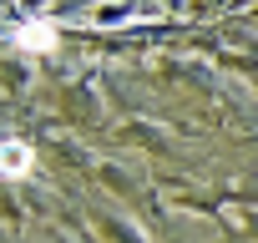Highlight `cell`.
<instances>
[{"label": "cell", "mask_w": 258, "mask_h": 243, "mask_svg": "<svg viewBox=\"0 0 258 243\" xmlns=\"http://www.w3.org/2000/svg\"><path fill=\"white\" fill-rule=\"evenodd\" d=\"M31 167H36L31 142H21V137H0V177H31Z\"/></svg>", "instance_id": "6da1fadb"}, {"label": "cell", "mask_w": 258, "mask_h": 243, "mask_svg": "<svg viewBox=\"0 0 258 243\" xmlns=\"http://www.w3.org/2000/svg\"><path fill=\"white\" fill-rule=\"evenodd\" d=\"M16 46H21L26 56H51V51H56V26H51V21H26V26L16 31Z\"/></svg>", "instance_id": "7a4b0ae2"}]
</instances>
